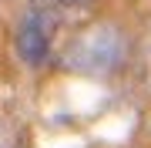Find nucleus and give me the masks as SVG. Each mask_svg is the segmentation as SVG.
Here are the masks:
<instances>
[{
  "label": "nucleus",
  "mask_w": 151,
  "mask_h": 148,
  "mask_svg": "<svg viewBox=\"0 0 151 148\" xmlns=\"http://www.w3.org/2000/svg\"><path fill=\"white\" fill-rule=\"evenodd\" d=\"M121 54H124L121 30L111 27V24H97V27L84 30L81 37L70 44L64 64L74 67V71H81V74H108L121 61Z\"/></svg>",
  "instance_id": "nucleus-1"
},
{
  "label": "nucleus",
  "mask_w": 151,
  "mask_h": 148,
  "mask_svg": "<svg viewBox=\"0 0 151 148\" xmlns=\"http://www.w3.org/2000/svg\"><path fill=\"white\" fill-rule=\"evenodd\" d=\"M17 51L20 57L27 61L30 67H40L47 61V51H50V24H47V14H27L17 30Z\"/></svg>",
  "instance_id": "nucleus-2"
}]
</instances>
